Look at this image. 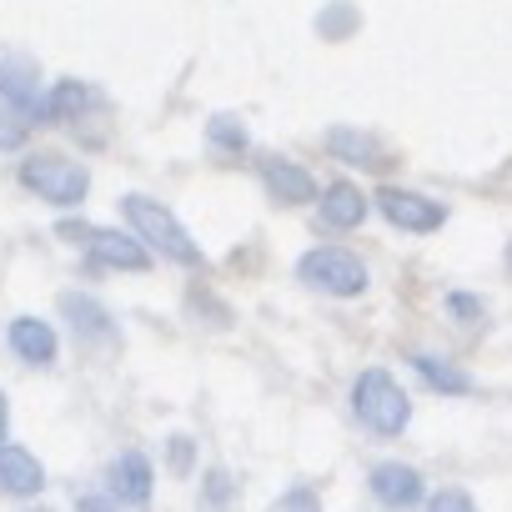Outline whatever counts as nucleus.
I'll use <instances>...</instances> for the list:
<instances>
[{"instance_id": "f257e3e1", "label": "nucleus", "mask_w": 512, "mask_h": 512, "mask_svg": "<svg viewBox=\"0 0 512 512\" xmlns=\"http://www.w3.org/2000/svg\"><path fill=\"white\" fill-rule=\"evenodd\" d=\"M121 211H126V221H131V231H136L141 246L161 251L166 262H176V267H201V246L191 241V231L176 221L171 206H161V201L131 191V196H121Z\"/></svg>"}, {"instance_id": "f03ea898", "label": "nucleus", "mask_w": 512, "mask_h": 512, "mask_svg": "<svg viewBox=\"0 0 512 512\" xmlns=\"http://www.w3.org/2000/svg\"><path fill=\"white\" fill-rule=\"evenodd\" d=\"M352 412H357V422H362L367 432H377V437H402L407 422H412V397L402 392V382H397L392 372L367 367V372H357V382H352Z\"/></svg>"}, {"instance_id": "7ed1b4c3", "label": "nucleus", "mask_w": 512, "mask_h": 512, "mask_svg": "<svg viewBox=\"0 0 512 512\" xmlns=\"http://www.w3.org/2000/svg\"><path fill=\"white\" fill-rule=\"evenodd\" d=\"M21 186H26L31 196H41V201L71 211V206L86 201L91 171H86V161H71V156H61V151H31V156L21 161Z\"/></svg>"}, {"instance_id": "20e7f679", "label": "nucleus", "mask_w": 512, "mask_h": 512, "mask_svg": "<svg viewBox=\"0 0 512 512\" xmlns=\"http://www.w3.org/2000/svg\"><path fill=\"white\" fill-rule=\"evenodd\" d=\"M297 282H307L312 292L327 297H362L367 292V262L347 246H312L302 262H297Z\"/></svg>"}, {"instance_id": "39448f33", "label": "nucleus", "mask_w": 512, "mask_h": 512, "mask_svg": "<svg viewBox=\"0 0 512 512\" xmlns=\"http://www.w3.org/2000/svg\"><path fill=\"white\" fill-rule=\"evenodd\" d=\"M0 106H16L31 121H41V106H46V96H41V66L26 51H16V46H0Z\"/></svg>"}, {"instance_id": "423d86ee", "label": "nucleus", "mask_w": 512, "mask_h": 512, "mask_svg": "<svg viewBox=\"0 0 512 512\" xmlns=\"http://www.w3.org/2000/svg\"><path fill=\"white\" fill-rule=\"evenodd\" d=\"M372 201H377V211H382L392 226H402V231H412V236H427V231H437V226L447 221V206H442V201H432V196H422V191H407V186H382Z\"/></svg>"}, {"instance_id": "0eeeda50", "label": "nucleus", "mask_w": 512, "mask_h": 512, "mask_svg": "<svg viewBox=\"0 0 512 512\" xmlns=\"http://www.w3.org/2000/svg\"><path fill=\"white\" fill-rule=\"evenodd\" d=\"M367 487H372V497H377L382 507H392V512H407V507L427 502V477H422L417 467H407V462H377V467L367 472Z\"/></svg>"}, {"instance_id": "6e6552de", "label": "nucleus", "mask_w": 512, "mask_h": 512, "mask_svg": "<svg viewBox=\"0 0 512 512\" xmlns=\"http://www.w3.org/2000/svg\"><path fill=\"white\" fill-rule=\"evenodd\" d=\"M256 171H262L267 196H272V201H282V206H302V201H317V196H322V191H317V181H312V171H307V166H297V161H287V156H267Z\"/></svg>"}, {"instance_id": "1a4fd4ad", "label": "nucleus", "mask_w": 512, "mask_h": 512, "mask_svg": "<svg viewBox=\"0 0 512 512\" xmlns=\"http://www.w3.org/2000/svg\"><path fill=\"white\" fill-rule=\"evenodd\" d=\"M6 342H11V352H16L26 367H51V362L61 357V337H56V327L41 322V317H16V322L6 327Z\"/></svg>"}, {"instance_id": "9d476101", "label": "nucleus", "mask_w": 512, "mask_h": 512, "mask_svg": "<svg viewBox=\"0 0 512 512\" xmlns=\"http://www.w3.org/2000/svg\"><path fill=\"white\" fill-rule=\"evenodd\" d=\"M106 482H111V497L116 502H126V507H146L151 502V482H156V472H151V457L146 452H121L116 462H111V472H106Z\"/></svg>"}, {"instance_id": "9b49d317", "label": "nucleus", "mask_w": 512, "mask_h": 512, "mask_svg": "<svg viewBox=\"0 0 512 512\" xmlns=\"http://www.w3.org/2000/svg\"><path fill=\"white\" fill-rule=\"evenodd\" d=\"M86 251H91L96 267H111V272H146V267H151V251H146L136 236L106 231V226H96V236H91Z\"/></svg>"}, {"instance_id": "f8f14e48", "label": "nucleus", "mask_w": 512, "mask_h": 512, "mask_svg": "<svg viewBox=\"0 0 512 512\" xmlns=\"http://www.w3.org/2000/svg\"><path fill=\"white\" fill-rule=\"evenodd\" d=\"M61 317L71 322L76 342H116V322L91 292H61Z\"/></svg>"}, {"instance_id": "ddd939ff", "label": "nucleus", "mask_w": 512, "mask_h": 512, "mask_svg": "<svg viewBox=\"0 0 512 512\" xmlns=\"http://www.w3.org/2000/svg\"><path fill=\"white\" fill-rule=\"evenodd\" d=\"M46 487V467L36 462V452H26V447H16V442H6L0 447V492L6 497H36Z\"/></svg>"}, {"instance_id": "4468645a", "label": "nucleus", "mask_w": 512, "mask_h": 512, "mask_svg": "<svg viewBox=\"0 0 512 512\" xmlns=\"http://www.w3.org/2000/svg\"><path fill=\"white\" fill-rule=\"evenodd\" d=\"M317 206H322V221H327L332 231H352V226H362L367 211H372V201H367L362 186H352V181H332V186H322Z\"/></svg>"}, {"instance_id": "2eb2a0df", "label": "nucleus", "mask_w": 512, "mask_h": 512, "mask_svg": "<svg viewBox=\"0 0 512 512\" xmlns=\"http://www.w3.org/2000/svg\"><path fill=\"white\" fill-rule=\"evenodd\" d=\"M327 151H332L337 161H347V166H367V171H382V166H387L382 141L367 136V131H352V126H332V131H327Z\"/></svg>"}, {"instance_id": "dca6fc26", "label": "nucleus", "mask_w": 512, "mask_h": 512, "mask_svg": "<svg viewBox=\"0 0 512 512\" xmlns=\"http://www.w3.org/2000/svg\"><path fill=\"white\" fill-rule=\"evenodd\" d=\"M412 362V372L432 387V392H442V397H467L472 392V377L457 367V362H447V357H432V352H412L407 357Z\"/></svg>"}, {"instance_id": "f3484780", "label": "nucleus", "mask_w": 512, "mask_h": 512, "mask_svg": "<svg viewBox=\"0 0 512 512\" xmlns=\"http://www.w3.org/2000/svg\"><path fill=\"white\" fill-rule=\"evenodd\" d=\"M86 106H101V96H96L86 81H56V86L46 91L41 121H81Z\"/></svg>"}, {"instance_id": "a211bd4d", "label": "nucleus", "mask_w": 512, "mask_h": 512, "mask_svg": "<svg viewBox=\"0 0 512 512\" xmlns=\"http://www.w3.org/2000/svg\"><path fill=\"white\" fill-rule=\"evenodd\" d=\"M206 136H211V146H216V151H236V156L251 146V136H246V126H241L236 116H211Z\"/></svg>"}, {"instance_id": "6ab92c4d", "label": "nucleus", "mask_w": 512, "mask_h": 512, "mask_svg": "<svg viewBox=\"0 0 512 512\" xmlns=\"http://www.w3.org/2000/svg\"><path fill=\"white\" fill-rule=\"evenodd\" d=\"M31 136V116L16 106H0V151H21Z\"/></svg>"}, {"instance_id": "aec40b11", "label": "nucleus", "mask_w": 512, "mask_h": 512, "mask_svg": "<svg viewBox=\"0 0 512 512\" xmlns=\"http://www.w3.org/2000/svg\"><path fill=\"white\" fill-rule=\"evenodd\" d=\"M272 512H322V497L302 482V487H287V492L272 502Z\"/></svg>"}, {"instance_id": "412c9836", "label": "nucleus", "mask_w": 512, "mask_h": 512, "mask_svg": "<svg viewBox=\"0 0 512 512\" xmlns=\"http://www.w3.org/2000/svg\"><path fill=\"white\" fill-rule=\"evenodd\" d=\"M427 512H477V502L462 487H442V492L427 497Z\"/></svg>"}, {"instance_id": "4be33fe9", "label": "nucleus", "mask_w": 512, "mask_h": 512, "mask_svg": "<svg viewBox=\"0 0 512 512\" xmlns=\"http://www.w3.org/2000/svg\"><path fill=\"white\" fill-rule=\"evenodd\" d=\"M447 312H452V317H462V322H467V327H472V322H482V317H487V307H482V302H477V297H467V292H452V297H447Z\"/></svg>"}, {"instance_id": "5701e85b", "label": "nucleus", "mask_w": 512, "mask_h": 512, "mask_svg": "<svg viewBox=\"0 0 512 512\" xmlns=\"http://www.w3.org/2000/svg\"><path fill=\"white\" fill-rule=\"evenodd\" d=\"M76 512H121V502L111 492H81L76 497Z\"/></svg>"}, {"instance_id": "b1692460", "label": "nucleus", "mask_w": 512, "mask_h": 512, "mask_svg": "<svg viewBox=\"0 0 512 512\" xmlns=\"http://www.w3.org/2000/svg\"><path fill=\"white\" fill-rule=\"evenodd\" d=\"M171 467L191 472V437H171Z\"/></svg>"}, {"instance_id": "393cba45", "label": "nucleus", "mask_w": 512, "mask_h": 512, "mask_svg": "<svg viewBox=\"0 0 512 512\" xmlns=\"http://www.w3.org/2000/svg\"><path fill=\"white\" fill-rule=\"evenodd\" d=\"M226 482H231L226 472H206V497H211V502H226V492H231Z\"/></svg>"}, {"instance_id": "a878e982", "label": "nucleus", "mask_w": 512, "mask_h": 512, "mask_svg": "<svg viewBox=\"0 0 512 512\" xmlns=\"http://www.w3.org/2000/svg\"><path fill=\"white\" fill-rule=\"evenodd\" d=\"M342 26H352V11H347V6H337V11L322 21V31H342Z\"/></svg>"}, {"instance_id": "bb28decb", "label": "nucleus", "mask_w": 512, "mask_h": 512, "mask_svg": "<svg viewBox=\"0 0 512 512\" xmlns=\"http://www.w3.org/2000/svg\"><path fill=\"white\" fill-rule=\"evenodd\" d=\"M6 427H11V402H6V392H0V447H6Z\"/></svg>"}]
</instances>
